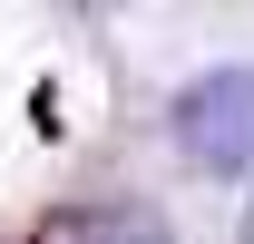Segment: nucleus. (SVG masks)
<instances>
[{
	"label": "nucleus",
	"mask_w": 254,
	"mask_h": 244,
	"mask_svg": "<svg viewBox=\"0 0 254 244\" xmlns=\"http://www.w3.org/2000/svg\"><path fill=\"white\" fill-rule=\"evenodd\" d=\"M176 147L205 176H254V68H205L176 88Z\"/></svg>",
	"instance_id": "nucleus-1"
},
{
	"label": "nucleus",
	"mask_w": 254,
	"mask_h": 244,
	"mask_svg": "<svg viewBox=\"0 0 254 244\" xmlns=\"http://www.w3.org/2000/svg\"><path fill=\"white\" fill-rule=\"evenodd\" d=\"M39 244H166V225L147 205H68L39 225Z\"/></svg>",
	"instance_id": "nucleus-2"
}]
</instances>
